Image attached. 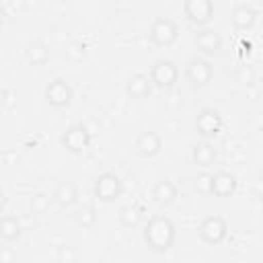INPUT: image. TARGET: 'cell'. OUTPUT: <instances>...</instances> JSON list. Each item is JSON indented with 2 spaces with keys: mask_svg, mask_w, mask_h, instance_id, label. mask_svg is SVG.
Here are the masks:
<instances>
[{
  "mask_svg": "<svg viewBox=\"0 0 263 263\" xmlns=\"http://www.w3.org/2000/svg\"><path fill=\"white\" fill-rule=\"evenodd\" d=\"M175 236H177V230H175V224L168 216L164 214H158V216H152L144 228V240L146 245L156 251V253H164L173 247L175 242Z\"/></svg>",
  "mask_w": 263,
  "mask_h": 263,
  "instance_id": "obj_1",
  "label": "cell"
},
{
  "mask_svg": "<svg viewBox=\"0 0 263 263\" xmlns=\"http://www.w3.org/2000/svg\"><path fill=\"white\" fill-rule=\"evenodd\" d=\"M185 78L189 80L191 86H205L212 82L214 78V68L210 64V60L201 58V55H193L187 60L185 66Z\"/></svg>",
  "mask_w": 263,
  "mask_h": 263,
  "instance_id": "obj_2",
  "label": "cell"
},
{
  "mask_svg": "<svg viewBox=\"0 0 263 263\" xmlns=\"http://www.w3.org/2000/svg\"><path fill=\"white\" fill-rule=\"evenodd\" d=\"M150 80L154 86L158 88H171L175 86V82L179 80V68L175 66L173 60H166V58H160L152 64L150 68Z\"/></svg>",
  "mask_w": 263,
  "mask_h": 263,
  "instance_id": "obj_3",
  "label": "cell"
},
{
  "mask_svg": "<svg viewBox=\"0 0 263 263\" xmlns=\"http://www.w3.org/2000/svg\"><path fill=\"white\" fill-rule=\"evenodd\" d=\"M199 238L208 245H220L228 234V224L222 216H205L197 228Z\"/></svg>",
  "mask_w": 263,
  "mask_h": 263,
  "instance_id": "obj_4",
  "label": "cell"
},
{
  "mask_svg": "<svg viewBox=\"0 0 263 263\" xmlns=\"http://www.w3.org/2000/svg\"><path fill=\"white\" fill-rule=\"evenodd\" d=\"M123 191V183L119 179V175L107 171V173H101L97 179H95V195L103 201H115Z\"/></svg>",
  "mask_w": 263,
  "mask_h": 263,
  "instance_id": "obj_5",
  "label": "cell"
},
{
  "mask_svg": "<svg viewBox=\"0 0 263 263\" xmlns=\"http://www.w3.org/2000/svg\"><path fill=\"white\" fill-rule=\"evenodd\" d=\"M179 37V27L175 25V21L166 18V16H158L152 21L150 25V39L160 45V47H166L171 43H175V39Z\"/></svg>",
  "mask_w": 263,
  "mask_h": 263,
  "instance_id": "obj_6",
  "label": "cell"
},
{
  "mask_svg": "<svg viewBox=\"0 0 263 263\" xmlns=\"http://www.w3.org/2000/svg\"><path fill=\"white\" fill-rule=\"evenodd\" d=\"M195 129L203 138L218 136L220 129H222V115H220V111L218 109H212V107H203L195 115Z\"/></svg>",
  "mask_w": 263,
  "mask_h": 263,
  "instance_id": "obj_7",
  "label": "cell"
},
{
  "mask_svg": "<svg viewBox=\"0 0 263 263\" xmlns=\"http://www.w3.org/2000/svg\"><path fill=\"white\" fill-rule=\"evenodd\" d=\"M72 97H74L72 86H70V82L64 80V78H53V80L45 86V99H47V103H49L51 107H58V109L68 107V105L72 103Z\"/></svg>",
  "mask_w": 263,
  "mask_h": 263,
  "instance_id": "obj_8",
  "label": "cell"
},
{
  "mask_svg": "<svg viewBox=\"0 0 263 263\" xmlns=\"http://www.w3.org/2000/svg\"><path fill=\"white\" fill-rule=\"evenodd\" d=\"M60 142L70 152H82L90 144V132L82 123H74L60 136Z\"/></svg>",
  "mask_w": 263,
  "mask_h": 263,
  "instance_id": "obj_9",
  "label": "cell"
},
{
  "mask_svg": "<svg viewBox=\"0 0 263 263\" xmlns=\"http://www.w3.org/2000/svg\"><path fill=\"white\" fill-rule=\"evenodd\" d=\"M183 12L187 16V21H191L193 25H208L214 16V4L212 0H185L183 2Z\"/></svg>",
  "mask_w": 263,
  "mask_h": 263,
  "instance_id": "obj_10",
  "label": "cell"
},
{
  "mask_svg": "<svg viewBox=\"0 0 263 263\" xmlns=\"http://www.w3.org/2000/svg\"><path fill=\"white\" fill-rule=\"evenodd\" d=\"M193 43L199 51L208 53V55H214L222 49V35L218 29H212V27H203L195 33L193 37Z\"/></svg>",
  "mask_w": 263,
  "mask_h": 263,
  "instance_id": "obj_11",
  "label": "cell"
},
{
  "mask_svg": "<svg viewBox=\"0 0 263 263\" xmlns=\"http://www.w3.org/2000/svg\"><path fill=\"white\" fill-rule=\"evenodd\" d=\"M160 150H162V138H160L156 132L146 129V132H142V134L136 138V152H138L140 156L152 158V156H156Z\"/></svg>",
  "mask_w": 263,
  "mask_h": 263,
  "instance_id": "obj_12",
  "label": "cell"
},
{
  "mask_svg": "<svg viewBox=\"0 0 263 263\" xmlns=\"http://www.w3.org/2000/svg\"><path fill=\"white\" fill-rule=\"evenodd\" d=\"M152 86H154V84H152L150 76H148V74H142V72L132 74V76L127 78V82H125V90H127V95H129L132 99H146V97L150 95Z\"/></svg>",
  "mask_w": 263,
  "mask_h": 263,
  "instance_id": "obj_13",
  "label": "cell"
},
{
  "mask_svg": "<svg viewBox=\"0 0 263 263\" xmlns=\"http://www.w3.org/2000/svg\"><path fill=\"white\" fill-rule=\"evenodd\" d=\"M236 191V177L230 171H218L212 177V193L216 197H230Z\"/></svg>",
  "mask_w": 263,
  "mask_h": 263,
  "instance_id": "obj_14",
  "label": "cell"
},
{
  "mask_svg": "<svg viewBox=\"0 0 263 263\" xmlns=\"http://www.w3.org/2000/svg\"><path fill=\"white\" fill-rule=\"evenodd\" d=\"M51 199L60 205V208H70L78 201V189L72 181H60L51 193Z\"/></svg>",
  "mask_w": 263,
  "mask_h": 263,
  "instance_id": "obj_15",
  "label": "cell"
},
{
  "mask_svg": "<svg viewBox=\"0 0 263 263\" xmlns=\"http://www.w3.org/2000/svg\"><path fill=\"white\" fill-rule=\"evenodd\" d=\"M230 21H232V25L236 29H249L257 21V10L251 4L238 2V4H234L232 12H230Z\"/></svg>",
  "mask_w": 263,
  "mask_h": 263,
  "instance_id": "obj_16",
  "label": "cell"
},
{
  "mask_svg": "<svg viewBox=\"0 0 263 263\" xmlns=\"http://www.w3.org/2000/svg\"><path fill=\"white\" fill-rule=\"evenodd\" d=\"M177 195H179V189H177V185H175L173 181H168V179H160V181H156L154 187H152V197H154V201H156L158 205H171V203L177 199Z\"/></svg>",
  "mask_w": 263,
  "mask_h": 263,
  "instance_id": "obj_17",
  "label": "cell"
},
{
  "mask_svg": "<svg viewBox=\"0 0 263 263\" xmlns=\"http://www.w3.org/2000/svg\"><path fill=\"white\" fill-rule=\"evenodd\" d=\"M191 158H193V162L197 166H203L205 168V166H210V164L216 162L218 152H216L214 144H210V142H197L191 148Z\"/></svg>",
  "mask_w": 263,
  "mask_h": 263,
  "instance_id": "obj_18",
  "label": "cell"
},
{
  "mask_svg": "<svg viewBox=\"0 0 263 263\" xmlns=\"http://www.w3.org/2000/svg\"><path fill=\"white\" fill-rule=\"evenodd\" d=\"M25 55H27V60H29L31 66H45L47 60H49V47L41 39H31L27 43Z\"/></svg>",
  "mask_w": 263,
  "mask_h": 263,
  "instance_id": "obj_19",
  "label": "cell"
},
{
  "mask_svg": "<svg viewBox=\"0 0 263 263\" xmlns=\"http://www.w3.org/2000/svg\"><path fill=\"white\" fill-rule=\"evenodd\" d=\"M144 220V208L138 205V203H129V205H123L119 210V222L127 228H136L140 226Z\"/></svg>",
  "mask_w": 263,
  "mask_h": 263,
  "instance_id": "obj_20",
  "label": "cell"
},
{
  "mask_svg": "<svg viewBox=\"0 0 263 263\" xmlns=\"http://www.w3.org/2000/svg\"><path fill=\"white\" fill-rule=\"evenodd\" d=\"M0 236L6 242L16 240L21 236V220L16 216H10V214L2 216V220H0Z\"/></svg>",
  "mask_w": 263,
  "mask_h": 263,
  "instance_id": "obj_21",
  "label": "cell"
},
{
  "mask_svg": "<svg viewBox=\"0 0 263 263\" xmlns=\"http://www.w3.org/2000/svg\"><path fill=\"white\" fill-rule=\"evenodd\" d=\"M74 222L82 228H92L97 224V210L92 205H80L74 212Z\"/></svg>",
  "mask_w": 263,
  "mask_h": 263,
  "instance_id": "obj_22",
  "label": "cell"
},
{
  "mask_svg": "<svg viewBox=\"0 0 263 263\" xmlns=\"http://www.w3.org/2000/svg\"><path fill=\"white\" fill-rule=\"evenodd\" d=\"M64 55L72 62H80L86 58V43L80 41V39H72L64 45Z\"/></svg>",
  "mask_w": 263,
  "mask_h": 263,
  "instance_id": "obj_23",
  "label": "cell"
},
{
  "mask_svg": "<svg viewBox=\"0 0 263 263\" xmlns=\"http://www.w3.org/2000/svg\"><path fill=\"white\" fill-rule=\"evenodd\" d=\"M55 261L58 263H76L78 261V251H76V247H72V245H60L58 247V251H55Z\"/></svg>",
  "mask_w": 263,
  "mask_h": 263,
  "instance_id": "obj_24",
  "label": "cell"
},
{
  "mask_svg": "<svg viewBox=\"0 0 263 263\" xmlns=\"http://www.w3.org/2000/svg\"><path fill=\"white\" fill-rule=\"evenodd\" d=\"M212 177L210 173H199L195 179H193V189L201 195H210L212 193Z\"/></svg>",
  "mask_w": 263,
  "mask_h": 263,
  "instance_id": "obj_25",
  "label": "cell"
},
{
  "mask_svg": "<svg viewBox=\"0 0 263 263\" xmlns=\"http://www.w3.org/2000/svg\"><path fill=\"white\" fill-rule=\"evenodd\" d=\"M49 195H45V193H35L33 197H31V212L33 214H45L47 212V208H49Z\"/></svg>",
  "mask_w": 263,
  "mask_h": 263,
  "instance_id": "obj_26",
  "label": "cell"
},
{
  "mask_svg": "<svg viewBox=\"0 0 263 263\" xmlns=\"http://www.w3.org/2000/svg\"><path fill=\"white\" fill-rule=\"evenodd\" d=\"M234 76H236V80L242 82V84H253V82H255V68H253L251 64H240V66L236 68Z\"/></svg>",
  "mask_w": 263,
  "mask_h": 263,
  "instance_id": "obj_27",
  "label": "cell"
},
{
  "mask_svg": "<svg viewBox=\"0 0 263 263\" xmlns=\"http://www.w3.org/2000/svg\"><path fill=\"white\" fill-rule=\"evenodd\" d=\"M261 175H263V164H261Z\"/></svg>",
  "mask_w": 263,
  "mask_h": 263,
  "instance_id": "obj_28",
  "label": "cell"
},
{
  "mask_svg": "<svg viewBox=\"0 0 263 263\" xmlns=\"http://www.w3.org/2000/svg\"><path fill=\"white\" fill-rule=\"evenodd\" d=\"M261 95H263V90H261Z\"/></svg>",
  "mask_w": 263,
  "mask_h": 263,
  "instance_id": "obj_29",
  "label": "cell"
}]
</instances>
